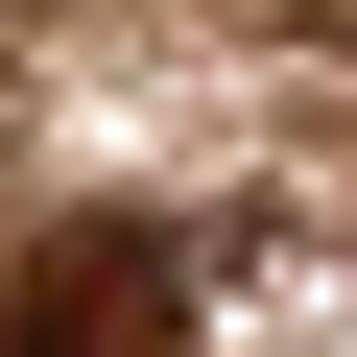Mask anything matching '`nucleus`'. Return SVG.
<instances>
[{
  "instance_id": "1",
  "label": "nucleus",
  "mask_w": 357,
  "mask_h": 357,
  "mask_svg": "<svg viewBox=\"0 0 357 357\" xmlns=\"http://www.w3.org/2000/svg\"><path fill=\"white\" fill-rule=\"evenodd\" d=\"M0 357H191V262H167L143 215H72L24 262V310H0Z\"/></svg>"
}]
</instances>
